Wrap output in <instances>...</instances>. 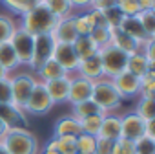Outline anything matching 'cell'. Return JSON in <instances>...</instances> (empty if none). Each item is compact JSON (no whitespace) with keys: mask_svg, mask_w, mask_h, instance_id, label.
Instances as JSON below:
<instances>
[{"mask_svg":"<svg viewBox=\"0 0 155 154\" xmlns=\"http://www.w3.org/2000/svg\"><path fill=\"white\" fill-rule=\"evenodd\" d=\"M102 117H104V114H95V116H90V117L81 119V128H82V132H84V134L97 136V134H99V128H101V123H102Z\"/></svg>","mask_w":155,"mask_h":154,"instance_id":"cell-34","label":"cell"},{"mask_svg":"<svg viewBox=\"0 0 155 154\" xmlns=\"http://www.w3.org/2000/svg\"><path fill=\"white\" fill-rule=\"evenodd\" d=\"M0 121L4 123L6 128H22L28 127L26 112L13 103H2L0 105Z\"/></svg>","mask_w":155,"mask_h":154,"instance_id":"cell-13","label":"cell"},{"mask_svg":"<svg viewBox=\"0 0 155 154\" xmlns=\"http://www.w3.org/2000/svg\"><path fill=\"white\" fill-rule=\"evenodd\" d=\"M91 99L97 103V107L104 112V114H113L115 110L120 108L122 105V97L119 96V92L115 90L111 79H102L93 83V92H91Z\"/></svg>","mask_w":155,"mask_h":154,"instance_id":"cell-3","label":"cell"},{"mask_svg":"<svg viewBox=\"0 0 155 154\" xmlns=\"http://www.w3.org/2000/svg\"><path fill=\"white\" fill-rule=\"evenodd\" d=\"M97 138L117 141L120 138V116H117V114H104Z\"/></svg>","mask_w":155,"mask_h":154,"instance_id":"cell-19","label":"cell"},{"mask_svg":"<svg viewBox=\"0 0 155 154\" xmlns=\"http://www.w3.org/2000/svg\"><path fill=\"white\" fill-rule=\"evenodd\" d=\"M90 19L93 22L95 28H108L106 26V19H104V11H97V9H88Z\"/></svg>","mask_w":155,"mask_h":154,"instance_id":"cell-43","label":"cell"},{"mask_svg":"<svg viewBox=\"0 0 155 154\" xmlns=\"http://www.w3.org/2000/svg\"><path fill=\"white\" fill-rule=\"evenodd\" d=\"M69 75L77 72V66H79V57H77L73 44H64V42H57L55 50H53V57Z\"/></svg>","mask_w":155,"mask_h":154,"instance_id":"cell-12","label":"cell"},{"mask_svg":"<svg viewBox=\"0 0 155 154\" xmlns=\"http://www.w3.org/2000/svg\"><path fill=\"white\" fill-rule=\"evenodd\" d=\"M126 70L137 77H144L150 70H155V64H150L148 59L144 57L142 50H137L135 53L128 55V64H126Z\"/></svg>","mask_w":155,"mask_h":154,"instance_id":"cell-21","label":"cell"},{"mask_svg":"<svg viewBox=\"0 0 155 154\" xmlns=\"http://www.w3.org/2000/svg\"><path fill=\"white\" fill-rule=\"evenodd\" d=\"M135 114L139 117H142L144 121L155 119V99H144V97H140L139 103H137Z\"/></svg>","mask_w":155,"mask_h":154,"instance_id":"cell-33","label":"cell"},{"mask_svg":"<svg viewBox=\"0 0 155 154\" xmlns=\"http://www.w3.org/2000/svg\"><path fill=\"white\" fill-rule=\"evenodd\" d=\"M73 24H75V30H77V33H79V37H88L91 33V30L95 28L91 19H90L88 9L81 11L79 15H73Z\"/></svg>","mask_w":155,"mask_h":154,"instance_id":"cell-28","label":"cell"},{"mask_svg":"<svg viewBox=\"0 0 155 154\" xmlns=\"http://www.w3.org/2000/svg\"><path fill=\"white\" fill-rule=\"evenodd\" d=\"M79 134H82L81 128V121L73 117V116H62L57 119L55 128H53V138H62V136H71L77 138Z\"/></svg>","mask_w":155,"mask_h":154,"instance_id":"cell-17","label":"cell"},{"mask_svg":"<svg viewBox=\"0 0 155 154\" xmlns=\"http://www.w3.org/2000/svg\"><path fill=\"white\" fill-rule=\"evenodd\" d=\"M73 50H75L77 57H79V61L88 59V57H93L99 51V48L95 46V42L90 37H77V40L73 42Z\"/></svg>","mask_w":155,"mask_h":154,"instance_id":"cell-25","label":"cell"},{"mask_svg":"<svg viewBox=\"0 0 155 154\" xmlns=\"http://www.w3.org/2000/svg\"><path fill=\"white\" fill-rule=\"evenodd\" d=\"M42 154H58V152H57V150H46V149H44Z\"/></svg>","mask_w":155,"mask_h":154,"instance_id":"cell-49","label":"cell"},{"mask_svg":"<svg viewBox=\"0 0 155 154\" xmlns=\"http://www.w3.org/2000/svg\"><path fill=\"white\" fill-rule=\"evenodd\" d=\"M37 83V77L31 73H17V75H9V88H11V103L18 108L24 110L31 90Z\"/></svg>","mask_w":155,"mask_h":154,"instance_id":"cell-5","label":"cell"},{"mask_svg":"<svg viewBox=\"0 0 155 154\" xmlns=\"http://www.w3.org/2000/svg\"><path fill=\"white\" fill-rule=\"evenodd\" d=\"M77 154H79V152H77Z\"/></svg>","mask_w":155,"mask_h":154,"instance_id":"cell-52","label":"cell"},{"mask_svg":"<svg viewBox=\"0 0 155 154\" xmlns=\"http://www.w3.org/2000/svg\"><path fill=\"white\" fill-rule=\"evenodd\" d=\"M51 107H53V101L49 99L44 83L37 79V83L31 90V96H29V99L24 107V112L29 114V116H44L51 110Z\"/></svg>","mask_w":155,"mask_h":154,"instance_id":"cell-7","label":"cell"},{"mask_svg":"<svg viewBox=\"0 0 155 154\" xmlns=\"http://www.w3.org/2000/svg\"><path fill=\"white\" fill-rule=\"evenodd\" d=\"M135 145V154H155V139L148 138V136H140L137 141H133Z\"/></svg>","mask_w":155,"mask_h":154,"instance_id":"cell-38","label":"cell"},{"mask_svg":"<svg viewBox=\"0 0 155 154\" xmlns=\"http://www.w3.org/2000/svg\"><path fill=\"white\" fill-rule=\"evenodd\" d=\"M0 66H2L8 73L20 66L18 57H17V53H15V50H13V46L9 42L0 44Z\"/></svg>","mask_w":155,"mask_h":154,"instance_id":"cell-24","label":"cell"},{"mask_svg":"<svg viewBox=\"0 0 155 154\" xmlns=\"http://www.w3.org/2000/svg\"><path fill=\"white\" fill-rule=\"evenodd\" d=\"M77 143V152L79 154H95V145H97V136L91 134H79L75 138Z\"/></svg>","mask_w":155,"mask_h":154,"instance_id":"cell-30","label":"cell"},{"mask_svg":"<svg viewBox=\"0 0 155 154\" xmlns=\"http://www.w3.org/2000/svg\"><path fill=\"white\" fill-rule=\"evenodd\" d=\"M44 149L46 150H57L58 154H77V143H75V138H71V136L51 138Z\"/></svg>","mask_w":155,"mask_h":154,"instance_id":"cell-23","label":"cell"},{"mask_svg":"<svg viewBox=\"0 0 155 154\" xmlns=\"http://www.w3.org/2000/svg\"><path fill=\"white\" fill-rule=\"evenodd\" d=\"M46 92L49 96V99L53 101V105L57 103H66L68 101V92H69V75L60 77V79H53L44 83Z\"/></svg>","mask_w":155,"mask_h":154,"instance_id":"cell-16","label":"cell"},{"mask_svg":"<svg viewBox=\"0 0 155 154\" xmlns=\"http://www.w3.org/2000/svg\"><path fill=\"white\" fill-rule=\"evenodd\" d=\"M95 114H104V112L97 107V103L93 99H88V101H82V103L73 105V114L71 116L81 121V119L90 117V116H95Z\"/></svg>","mask_w":155,"mask_h":154,"instance_id":"cell-27","label":"cell"},{"mask_svg":"<svg viewBox=\"0 0 155 154\" xmlns=\"http://www.w3.org/2000/svg\"><path fill=\"white\" fill-rule=\"evenodd\" d=\"M139 96L144 99H155V70H150L144 77H140Z\"/></svg>","mask_w":155,"mask_h":154,"instance_id":"cell-29","label":"cell"},{"mask_svg":"<svg viewBox=\"0 0 155 154\" xmlns=\"http://www.w3.org/2000/svg\"><path fill=\"white\" fill-rule=\"evenodd\" d=\"M51 37L55 39V42H64V44H73L79 37L73 24V15L66 17V19H58L55 28L51 30Z\"/></svg>","mask_w":155,"mask_h":154,"instance_id":"cell-14","label":"cell"},{"mask_svg":"<svg viewBox=\"0 0 155 154\" xmlns=\"http://www.w3.org/2000/svg\"><path fill=\"white\" fill-rule=\"evenodd\" d=\"M91 92H93V81L81 75H69V92H68L66 103L77 105V103L88 101L91 99Z\"/></svg>","mask_w":155,"mask_h":154,"instance_id":"cell-9","label":"cell"},{"mask_svg":"<svg viewBox=\"0 0 155 154\" xmlns=\"http://www.w3.org/2000/svg\"><path fill=\"white\" fill-rule=\"evenodd\" d=\"M113 154H135V145L130 139L119 138L113 143Z\"/></svg>","mask_w":155,"mask_h":154,"instance_id":"cell-40","label":"cell"},{"mask_svg":"<svg viewBox=\"0 0 155 154\" xmlns=\"http://www.w3.org/2000/svg\"><path fill=\"white\" fill-rule=\"evenodd\" d=\"M11 103V88H9V77L0 79V105Z\"/></svg>","mask_w":155,"mask_h":154,"instance_id":"cell-42","label":"cell"},{"mask_svg":"<svg viewBox=\"0 0 155 154\" xmlns=\"http://www.w3.org/2000/svg\"><path fill=\"white\" fill-rule=\"evenodd\" d=\"M115 6L120 9V13L124 17H137L140 13L137 0H115Z\"/></svg>","mask_w":155,"mask_h":154,"instance_id":"cell-37","label":"cell"},{"mask_svg":"<svg viewBox=\"0 0 155 154\" xmlns=\"http://www.w3.org/2000/svg\"><path fill=\"white\" fill-rule=\"evenodd\" d=\"M137 17H139V20H140V24H142L144 31H146L151 39H155V9L140 11Z\"/></svg>","mask_w":155,"mask_h":154,"instance_id":"cell-35","label":"cell"},{"mask_svg":"<svg viewBox=\"0 0 155 154\" xmlns=\"http://www.w3.org/2000/svg\"><path fill=\"white\" fill-rule=\"evenodd\" d=\"M11 13L15 15H24L28 9H31L33 6H37L40 0H0Z\"/></svg>","mask_w":155,"mask_h":154,"instance_id":"cell-31","label":"cell"},{"mask_svg":"<svg viewBox=\"0 0 155 154\" xmlns=\"http://www.w3.org/2000/svg\"><path fill=\"white\" fill-rule=\"evenodd\" d=\"M40 2L57 17V19H66L73 15V8L69 0H40Z\"/></svg>","mask_w":155,"mask_h":154,"instance_id":"cell-26","label":"cell"},{"mask_svg":"<svg viewBox=\"0 0 155 154\" xmlns=\"http://www.w3.org/2000/svg\"><path fill=\"white\" fill-rule=\"evenodd\" d=\"M111 6H115V0H91L90 9H97V11H106Z\"/></svg>","mask_w":155,"mask_h":154,"instance_id":"cell-44","label":"cell"},{"mask_svg":"<svg viewBox=\"0 0 155 154\" xmlns=\"http://www.w3.org/2000/svg\"><path fill=\"white\" fill-rule=\"evenodd\" d=\"M144 125H146V121L142 117H139L135 112H128V114L120 116V138L137 141L140 136H144Z\"/></svg>","mask_w":155,"mask_h":154,"instance_id":"cell-11","label":"cell"},{"mask_svg":"<svg viewBox=\"0 0 155 154\" xmlns=\"http://www.w3.org/2000/svg\"><path fill=\"white\" fill-rule=\"evenodd\" d=\"M104 19H106V26H108V30H115V28H119L120 22L124 20V15L120 13V9H119L117 6H111L110 9L104 11Z\"/></svg>","mask_w":155,"mask_h":154,"instance_id":"cell-36","label":"cell"},{"mask_svg":"<svg viewBox=\"0 0 155 154\" xmlns=\"http://www.w3.org/2000/svg\"><path fill=\"white\" fill-rule=\"evenodd\" d=\"M0 154H8V150H6V149H4L2 145H0Z\"/></svg>","mask_w":155,"mask_h":154,"instance_id":"cell-51","label":"cell"},{"mask_svg":"<svg viewBox=\"0 0 155 154\" xmlns=\"http://www.w3.org/2000/svg\"><path fill=\"white\" fill-rule=\"evenodd\" d=\"M37 73H38V77L40 79L38 81H42V83H48V81H53V79H60V77H66V75H69L55 59H49V61H46L38 70H37Z\"/></svg>","mask_w":155,"mask_h":154,"instance_id":"cell-22","label":"cell"},{"mask_svg":"<svg viewBox=\"0 0 155 154\" xmlns=\"http://www.w3.org/2000/svg\"><path fill=\"white\" fill-rule=\"evenodd\" d=\"M17 22L8 17V15H0V44H4V42H9L15 30H17Z\"/></svg>","mask_w":155,"mask_h":154,"instance_id":"cell-32","label":"cell"},{"mask_svg":"<svg viewBox=\"0 0 155 154\" xmlns=\"http://www.w3.org/2000/svg\"><path fill=\"white\" fill-rule=\"evenodd\" d=\"M99 59H101V64H102V72H104V77L106 79H111V77L122 73L126 70V64H128V55L124 51H120L119 48L111 46V44H106L102 48H99L97 51Z\"/></svg>","mask_w":155,"mask_h":154,"instance_id":"cell-4","label":"cell"},{"mask_svg":"<svg viewBox=\"0 0 155 154\" xmlns=\"http://www.w3.org/2000/svg\"><path fill=\"white\" fill-rule=\"evenodd\" d=\"M6 77H9V73H8L2 66H0V79H6Z\"/></svg>","mask_w":155,"mask_h":154,"instance_id":"cell-48","label":"cell"},{"mask_svg":"<svg viewBox=\"0 0 155 154\" xmlns=\"http://www.w3.org/2000/svg\"><path fill=\"white\" fill-rule=\"evenodd\" d=\"M128 37H131L137 44H144L146 40H150L151 37L144 31V28H142V24H140V20H139V17H124V20L120 22V26H119Z\"/></svg>","mask_w":155,"mask_h":154,"instance_id":"cell-18","label":"cell"},{"mask_svg":"<svg viewBox=\"0 0 155 154\" xmlns=\"http://www.w3.org/2000/svg\"><path fill=\"white\" fill-rule=\"evenodd\" d=\"M111 83L115 86V90L119 92V96L122 99H130L139 96V88H140V77L130 73L128 70H124L122 73L111 77Z\"/></svg>","mask_w":155,"mask_h":154,"instance_id":"cell-10","label":"cell"},{"mask_svg":"<svg viewBox=\"0 0 155 154\" xmlns=\"http://www.w3.org/2000/svg\"><path fill=\"white\" fill-rule=\"evenodd\" d=\"M69 4H71V8L73 9H90V4H91V0H69Z\"/></svg>","mask_w":155,"mask_h":154,"instance_id":"cell-45","label":"cell"},{"mask_svg":"<svg viewBox=\"0 0 155 154\" xmlns=\"http://www.w3.org/2000/svg\"><path fill=\"white\" fill-rule=\"evenodd\" d=\"M55 39L51 37V33H40V35H33V57L29 66L37 72L46 61H49L53 57V50H55Z\"/></svg>","mask_w":155,"mask_h":154,"instance_id":"cell-6","label":"cell"},{"mask_svg":"<svg viewBox=\"0 0 155 154\" xmlns=\"http://www.w3.org/2000/svg\"><path fill=\"white\" fill-rule=\"evenodd\" d=\"M110 44L119 48L120 51H124L126 55H131L135 53L137 50H140V44H137L131 37H128L120 28H115V30H110Z\"/></svg>","mask_w":155,"mask_h":154,"instance_id":"cell-20","label":"cell"},{"mask_svg":"<svg viewBox=\"0 0 155 154\" xmlns=\"http://www.w3.org/2000/svg\"><path fill=\"white\" fill-rule=\"evenodd\" d=\"M113 143L111 139H104V138H97V145H95V154H113Z\"/></svg>","mask_w":155,"mask_h":154,"instance_id":"cell-41","label":"cell"},{"mask_svg":"<svg viewBox=\"0 0 155 154\" xmlns=\"http://www.w3.org/2000/svg\"><path fill=\"white\" fill-rule=\"evenodd\" d=\"M88 37L95 42L97 48H102V46L110 44V30L108 28H93Z\"/></svg>","mask_w":155,"mask_h":154,"instance_id":"cell-39","label":"cell"},{"mask_svg":"<svg viewBox=\"0 0 155 154\" xmlns=\"http://www.w3.org/2000/svg\"><path fill=\"white\" fill-rule=\"evenodd\" d=\"M9 44L13 46L17 57H18V62L20 64H28L31 62V57H33V35L29 31H26L24 28L17 26Z\"/></svg>","mask_w":155,"mask_h":154,"instance_id":"cell-8","label":"cell"},{"mask_svg":"<svg viewBox=\"0 0 155 154\" xmlns=\"http://www.w3.org/2000/svg\"><path fill=\"white\" fill-rule=\"evenodd\" d=\"M4 130H6V127H4V123H2V121H0V136L4 134Z\"/></svg>","mask_w":155,"mask_h":154,"instance_id":"cell-50","label":"cell"},{"mask_svg":"<svg viewBox=\"0 0 155 154\" xmlns=\"http://www.w3.org/2000/svg\"><path fill=\"white\" fill-rule=\"evenodd\" d=\"M140 11H148V9H155V0H137Z\"/></svg>","mask_w":155,"mask_h":154,"instance_id":"cell-47","label":"cell"},{"mask_svg":"<svg viewBox=\"0 0 155 154\" xmlns=\"http://www.w3.org/2000/svg\"><path fill=\"white\" fill-rule=\"evenodd\" d=\"M57 17L42 4L38 2L31 9H28L24 15H20V28L29 31L31 35H40V33H51V30L57 24Z\"/></svg>","mask_w":155,"mask_h":154,"instance_id":"cell-2","label":"cell"},{"mask_svg":"<svg viewBox=\"0 0 155 154\" xmlns=\"http://www.w3.org/2000/svg\"><path fill=\"white\" fill-rule=\"evenodd\" d=\"M0 145L8 150V154H38V141L28 127L6 128L0 136Z\"/></svg>","mask_w":155,"mask_h":154,"instance_id":"cell-1","label":"cell"},{"mask_svg":"<svg viewBox=\"0 0 155 154\" xmlns=\"http://www.w3.org/2000/svg\"><path fill=\"white\" fill-rule=\"evenodd\" d=\"M77 75L81 77H86L90 81H99L104 77V72H102V64H101V59L99 55H93V57H88V59H82L79 61V66H77Z\"/></svg>","mask_w":155,"mask_h":154,"instance_id":"cell-15","label":"cell"},{"mask_svg":"<svg viewBox=\"0 0 155 154\" xmlns=\"http://www.w3.org/2000/svg\"><path fill=\"white\" fill-rule=\"evenodd\" d=\"M144 136H148V138H153V139H155V119L146 121V125H144Z\"/></svg>","mask_w":155,"mask_h":154,"instance_id":"cell-46","label":"cell"}]
</instances>
